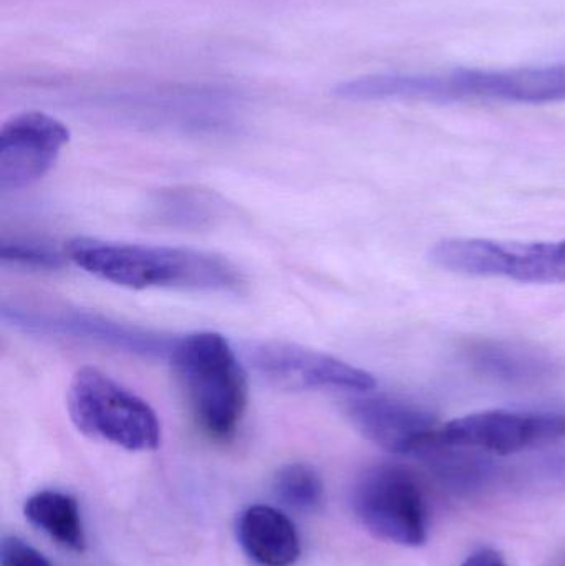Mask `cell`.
Returning <instances> with one entry per match:
<instances>
[{"label":"cell","instance_id":"1","mask_svg":"<svg viewBox=\"0 0 565 566\" xmlns=\"http://www.w3.org/2000/svg\"><path fill=\"white\" fill-rule=\"evenodd\" d=\"M65 254L92 277L125 289L234 292L242 285L241 272L228 259L196 249L76 238Z\"/></svg>","mask_w":565,"mask_h":566},{"label":"cell","instance_id":"2","mask_svg":"<svg viewBox=\"0 0 565 566\" xmlns=\"http://www.w3.org/2000/svg\"><path fill=\"white\" fill-rule=\"evenodd\" d=\"M168 359L202 431L232 438L248 408V379L231 343L219 333H191L176 338Z\"/></svg>","mask_w":565,"mask_h":566},{"label":"cell","instance_id":"3","mask_svg":"<svg viewBox=\"0 0 565 566\" xmlns=\"http://www.w3.org/2000/svg\"><path fill=\"white\" fill-rule=\"evenodd\" d=\"M66 408L73 426L86 438L129 452L155 451L161 444V424L155 409L93 366L73 375Z\"/></svg>","mask_w":565,"mask_h":566},{"label":"cell","instance_id":"4","mask_svg":"<svg viewBox=\"0 0 565 566\" xmlns=\"http://www.w3.org/2000/svg\"><path fill=\"white\" fill-rule=\"evenodd\" d=\"M444 271L524 283L565 282V242H500L447 239L430 252Z\"/></svg>","mask_w":565,"mask_h":566},{"label":"cell","instance_id":"5","mask_svg":"<svg viewBox=\"0 0 565 566\" xmlns=\"http://www.w3.org/2000/svg\"><path fill=\"white\" fill-rule=\"evenodd\" d=\"M352 507L360 524L380 541L418 548L428 542L423 492L400 465H377L358 479Z\"/></svg>","mask_w":565,"mask_h":566},{"label":"cell","instance_id":"6","mask_svg":"<svg viewBox=\"0 0 565 566\" xmlns=\"http://www.w3.org/2000/svg\"><path fill=\"white\" fill-rule=\"evenodd\" d=\"M261 381L284 391H374V375L327 353L287 342H261L245 353Z\"/></svg>","mask_w":565,"mask_h":566},{"label":"cell","instance_id":"7","mask_svg":"<svg viewBox=\"0 0 565 566\" xmlns=\"http://www.w3.org/2000/svg\"><path fill=\"white\" fill-rule=\"evenodd\" d=\"M565 438L563 411L474 412L441 424L437 446L511 455Z\"/></svg>","mask_w":565,"mask_h":566},{"label":"cell","instance_id":"8","mask_svg":"<svg viewBox=\"0 0 565 566\" xmlns=\"http://www.w3.org/2000/svg\"><path fill=\"white\" fill-rule=\"evenodd\" d=\"M2 319L12 328L22 329L35 335L63 336V338L85 339L98 343L108 348L126 352L143 358H169L176 338L126 325L105 318L96 313L79 312V310L20 308V306H2Z\"/></svg>","mask_w":565,"mask_h":566},{"label":"cell","instance_id":"9","mask_svg":"<svg viewBox=\"0 0 565 566\" xmlns=\"http://www.w3.org/2000/svg\"><path fill=\"white\" fill-rule=\"evenodd\" d=\"M69 142L65 123L46 113H19L7 119L0 132V189L20 191L35 185L49 175Z\"/></svg>","mask_w":565,"mask_h":566},{"label":"cell","instance_id":"10","mask_svg":"<svg viewBox=\"0 0 565 566\" xmlns=\"http://www.w3.org/2000/svg\"><path fill=\"white\" fill-rule=\"evenodd\" d=\"M347 415L365 439L390 454H427L438 444V419L404 399L364 392L350 399Z\"/></svg>","mask_w":565,"mask_h":566},{"label":"cell","instance_id":"11","mask_svg":"<svg viewBox=\"0 0 565 566\" xmlns=\"http://www.w3.org/2000/svg\"><path fill=\"white\" fill-rule=\"evenodd\" d=\"M486 98L513 103L565 102V65L458 70L438 76V99Z\"/></svg>","mask_w":565,"mask_h":566},{"label":"cell","instance_id":"12","mask_svg":"<svg viewBox=\"0 0 565 566\" xmlns=\"http://www.w3.org/2000/svg\"><path fill=\"white\" fill-rule=\"evenodd\" d=\"M242 551L261 566H294L301 557V538L287 515L269 505H252L238 521Z\"/></svg>","mask_w":565,"mask_h":566},{"label":"cell","instance_id":"13","mask_svg":"<svg viewBox=\"0 0 565 566\" xmlns=\"http://www.w3.org/2000/svg\"><path fill=\"white\" fill-rule=\"evenodd\" d=\"M480 375L504 385H536L556 373V363L540 349L503 342H480L468 353Z\"/></svg>","mask_w":565,"mask_h":566},{"label":"cell","instance_id":"14","mask_svg":"<svg viewBox=\"0 0 565 566\" xmlns=\"http://www.w3.org/2000/svg\"><path fill=\"white\" fill-rule=\"evenodd\" d=\"M27 521L60 547L82 554L86 547L85 527L79 504L60 491H40L23 504Z\"/></svg>","mask_w":565,"mask_h":566},{"label":"cell","instance_id":"15","mask_svg":"<svg viewBox=\"0 0 565 566\" xmlns=\"http://www.w3.org/2000/svg\"><path fill=\"white\" fill-rule=\"evenodd\" d=\"M274 494L279 501L297 512H314L324 501V482L308 464L284 465L274 478Z\"/></svg>","mask_w":565,"mask_h":566},{"label":"cell","instance_id":"16","mask_svg":"<svg viewBox=\"0 0 565 566\" xmlns=\"http://www.w3.org/2000/svg\"><path fill=\"white\" fill-rule=\"evenodd\" d=\"M159 218L172 222V224L201 226L208 219L215 218L218 206L211 196L205 192L191 191V189H172L166 192L158 202Z\"/></svg>","mask_w":565,"mask_h":566},{"label":"cell","instance_id":"17","mask_svg":"<svg viewBox=\"0 0 565 566\" xmlns=\"http://www.w3.org/2000/svg\"><path fill=\"white\" fill-rule=\"evenodd\" d=\"M66 254L53 251L39 242L3 241L0 245V261L3 265L27 269V271L53 272L65 265Z\"/></svg>","mask_w":565,"mask_h":566},{"label":"cell","instance_id":"18","mask_svg":"<svg viewBox=\"0 0 565 566\" xmlns=\"http://www.w3.org/2000/svg\"><path fill=\"white\" fill-rule=\"evenodd\" d=\"M0 566H52L32 545L22 538L6 537L0 545Z\"/></svg>","mask_w":565,"mask_h":566},{"label":"cell","instance_id":"19","mask_svg":"<svg viewBox=\"0 0 565 566\" xmlns=\"http://www.w3.org/2000/svg\"><path fill=\"white\" fill-rule=\"evenodd\" d=\"M461 566H510L504 560L500 552L493 548H483V551L474 552L473 555L467 558Z\"/></svg>","mask_w":565,"mask_h":566},{"label":"cell","instance_id":"20","mask_svg":"<svg viewBox=\"0 0 565 566\" xmlns=\"http://www.w3.org/2000/svg\"><path fill=\"white\" fill-rule=\"evenodd\" d=\"M557 471L561 472V474L565 475V455L559 459V461L556 462Z\"/></svg>","mask_w":565,"mask_h":566},{"label":"cell","instance_id":"21","mask_svg":"<svg viewBox=\"0 0 565 566\" xmlns=\"http://www.w3.org/2000/svg\"><path fill=\"white\" fill-rule=\"evenodd\" d=\"M565 242V241H564Z\"/></svg>","mask_w":565,"mask_h":566}]
</instances>
